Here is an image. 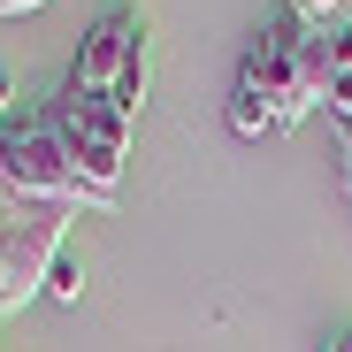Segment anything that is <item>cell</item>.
<instances>
[{
  "instance_id": "cell-4",
  "label": "cell",
  "mask_w": 352,
  "mask_h": 352,
  "mask_svg": "<svg viewBox=\"0 0 352 352\" xmlns=\"http://www.w3.org/2000/svg\"><path fill=\"white\" fill-rule=\"evenodd\" d=\"M69 85L115 100V107L138 123V107H146V16H138V8H107V16L92 23V38L77 46Z\"/></svg>"
},
{
  "instance_id": "cell-5",
  "label": "cell",
  "mask_w": 352,
  "mask_h": 352,
  "mask_svg": "<svg viewBox=\"0 0 352 352\" xmlns=\"http://www.w3.org/2000/svg\"><path fill=\"white\" fill-rule=\"evenodd\" d=\"M0 199L8 207H92L46 123H0Z\"/></svg>"
},
{
  "instance_id": "cell-6",
  "label": "cell",
  "mask_w": 352,
  "mask_h": 352,
  "mask_svg": "<svg viewBox=\"0 0 352 352\" xmlns=\"http://www.w3.org/2000/svg\"><path fill=\"white\" fill-rule=\"evenodd\" d=\"M283 16L307 23V31H329L337 16H352V0H283Z\"/></svg>"
},
{
  "instance_id": "cell-10",
  "label": "cell",
  "mask_w": 352,
  "mask_h": 352,
  "mask_svg": "<svg viewBox=\"0 0 352 352\" xmlns=\"http://www.w3.org/2000/svg\"><path fill=\"white\" fill-rule=\"evenodd\" d=\"M322 352H352V329H337V337H322Z\"/></svg>"
},
{
  "instance_id": "cell-9",
  "label": "cell",
  "mask_w": 352,
  "mask_h": 352,
  "mask_svg": "<svg viewBox=\"0 0 352 352\" xmlns=\"http://www.w3.org/2000/svg\"><path fill=\"white\" fill-rule=\"evenodd\" d=\"M31 8H46V0H0V16H31Z\"/></svg>"
},
{
  "instance_id": "cell-3",
  "label": "cell",
  "mask_w": 352,
  "mask_h": 352,
  "mask_svg": "<svg viewBox=\"0 0 352 352\" xmlns=\"http://www.w3.org/2000/svg\"><path fill=\"white\" fill-rule=\"evenodd\" d=\"M69 222H77L69 207H8L0 214V314L31 307L54 283V268L69 253Z\"/></svg>"
},
{
  "instance_id": "cell-7",
  "label": "cell",
  "mask_w": 352,
  "mask_h": 352,
  "mask_svg": "<svg viewBox=\"0 0 352 352\" xmlns=\"http://www.w3.org/2000/svg\"><path fill=\"white\" fill-rule=\"evenodd\" d=\"M46 291H54V299H69V307H77V291H85V268H77V261L62 253V268H54V283H46Z\"/></svg>"
},
{
  "instance_id": "cell-8",
  "label": "cell",
  "mask_w": 352,
  "mask_h": 352,
  "mask_svg": "<svg viewBox=\"0 0 352 352\" xmlns=\"http://www.w3.org/2000/svg\"><path fill=\"white\" fill-rule=\"evenodd\" d=\"M337 131V184H344V199H352V123H329Z\"/></svg>"
},
{
  "instance_id": "cell-2",
  "label": "cell",
  "mask_w": 352,
  "mask_h": 352,
  "mask_svg": "<svg viewBox=\"0 0 352 352\" xmlns=\"http://www.w3.org/2000/svg\"><path fill=\"white\" fill-rule=\"evenodd\" d=\"M46 131H54V146L69 153L85 199H92V207H115V192H123V161H131V131H138V123H131L115 100L62 85V92L46 100Z\"/></svg>"
},
{
  "instance_id": "cell-1",
  "label": "cell",
  "mask_w": 352,
  "mask_h": 352,
  "mask_svg": "<svg viewBox=\"0 0 352 352\" xmlns=\"http://www.w3.org/2000/svg\"><path fill=\"white\" fill-rule=\"evenodd\" d=\"M329 107V69H322V46L307 23H291L283 8L253 31L245 62H238V85H230V131L238 138H268V131H291L307 115Z\"/></svg>"
}]
</instances>
